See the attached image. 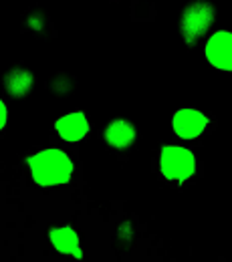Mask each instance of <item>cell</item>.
<instances>
[{
	"label": "cell",
	"mask_w": 232,
	"mask_h": 262,
	"mask_svg": "<svg viewBox=\"0 0 232 262\" xmlns=\"http://www.w3.org/2000/svg\"><path fill=\"white\" fill-rule=\"evenodd\" d=\"M29 167L33 173V180L43 186H65L71 182L73 176V162L65 151L51 147V149H40L29 158Z\"/></svg>",
	"instance_id": "cell-1"
},
{
	"label": "cell",
	"mask_w": 232,
	"mask_h": 262,
	"mask_svg": "<svg viewBox=\"0 0 232 262\" xmlns=\"http://www.w3.org/2000/svg\"><path fill=\"white\" fill-rule=\"evenodd\" d=\"M160 171L167 182H186L196 171V158L182 145H164L160 156Z\"/></svg>",
	"instance_id": "cell-2"
},
{
	"label": "cell",
	"mask_w": 232,
	"mask_h": 262,
	"mask_svg": "<svg viewBox=\"0 0 232 262\" xmlns=\"http://www.w3.org/2000/svg\"><path fill=\"white\" fill-rule=\"evenodd\" d=\"M214 20V10L210 8V4H192L186 8L184 16H182V25H180V31L184 34V38L190 42V40H196L198 36L206 33L210 29Z\"/></svg>",
	"instance_id": "cell-3"
},
{
	"label": "cell",
	"mask_w": 232,
	"mask_h": 262,
	"mask_svg": "<svg viewBox=\"0 0 232 262\" xmlns=\"http://www.w3.org/2000/svg\"><path fill=\"white\" fill-rule=\"evenodd\" d=\"M174 133L182 139H196L208 127V117L194 107H182L172 117Z\"/></svg>",
	"instance_id": "cell-4"
},
{
	"label": "cell",
	"mask_w": 232,
	"mask_h": 262,
	"mask_svg": "<svg viewBox=\"0 0 232 262\" xmlns=\"http://www.w3.org/2000/svg\"><path fill=\"white\" fill-rule=\"evenodd\" d=\"M206 61L214 69L228 73L232 67V34L228 31L214 33L206 42Z\"/></svg>",
	"instance_id": "cell-5"
},
{
	"label": "cell",
	"mask_w": 232,
	"mask_h": 262,
	"mask_svg": "<svg viewBox=\"0 0 232 262\" xmlns=\"http://www.w3.org/2000/svg\"><path fill=\"white\" fill-rule=\"evenodd\" d=\"M55 131L59 133V137H63L69 143H77V141L87 137V133H89V119L85 117L83 111H71V113L63 115L61 119H57Z\"/></svg>",
	"instance_id": "cell-6"
},
{
	"label": "cell",
	"mask_w": 232,
	"mask_h": 262,
	"mask_svg": "<svg viewBox=\"0 0 232 262\" xmlns=\"http://www.w3.org/2000/svg\"><path fill=\"white\" fill-rule=\"evenodd\" d=\"M49 240H51V244L61 254L73 256V258H81L83 256L79 236H77L75 228H71V226H57V228H53L51 234H49Z\"/></svg>",
	"instance_id": "cell-7"
},
{
	"label": "cell",
	"mask_w": 232,
	"mask_h": 262,
	"mask_svg": "<svg viewBox=\"0 0 232 262\" xmlns=\"http://www.w3.org/2000/svg\"><path fill=\"white\" fill-rule=\"evenodd\" d=\"M105 139L115 149L130 147L135 139V127L125 119H115L105 127Z\"/></svg>",
	"instance_id": "cell-8"
},
{
	"label": "cell",
	"mask_w": 232,
	"mask_h": 262,
	"mask_svg": "<svg viewBox=\"0 0 232 262\" xmlns=\"http://www.w3.org/2000/svg\"><path fill=\"white\" fill-rule=\"evenodd\" d=\"M31 89H33V75L29 71H25V69L12 71L6 77V91L12 97H25Z\"/></svg>",
	"instance_id": "cell-9"
},
{
	"label": "cell",
	"mask_w": 232,
	"mask_h": 262,
	"mask_svg": "<svg viewBox=\"0 0 232 262\" xmlns=\"http://www.w3.org/2000/svg\"><path fill=\"white\" fill-rule=\"evenodd\" d=\"M6 121H8V107H6V103L0 99V131L4 129Z\"/></svg>",
	"instance_id": "cell-10"
}]
</instances>
